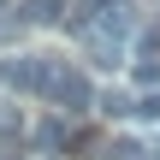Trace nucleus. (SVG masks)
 Segmentation results:
<instances>
[{
	"label": "nucleus",
	"instance_id": "f257e3e1",
	"mask_svg": "<svg viewBox=\"0 0 160 160\" xmlns=\"http://www.w3.org/2000/svg\"><path fill=\"white\" fill-rule=\"evenodd\" d=\"M137 83H160V30H137Z\"/></svg>",
	"mask_w": 160,
	"mask_h": 160
},
{
	"label": "nucleus",
	"instance_id": "f03ea898",
	"mask_svg": "<svg viewBox=\"0 0 160 160\" xmlns=\"http://www.w3.org/2000/svg\"><path fill=\"white\" fill-rule=\"evenodd\" d=\"M83 48H89V65H119L125 59V42H113V36H101V30H83Z\"/></svg>",
	"mask_w": 160,
	"mask_h": 160
},
{
	"label": "nucleus",
	"instance_id": "7ed1b4c3",
	"mask_svg": "<svg viewBox=\"0 0 160 160\" xmlns=\"http://www.w3.org/2000/svg\"><path fill=\"white\" fill-rule=\"evenodd\" d=\"M0 83H6V89H36V53L0 59Z\"/></svg>",
	"mask_w": 160,
	"mask_h": 160
},
{
	"label": "nucleus",
	"instance_id": "20e7f679",
	"mask_svg": "<svg viewBox=\"0 0 160 160\" xmlns=\"http://www.w3.org/2000/svg\"><path fill=\"white\" fill-rule=\"evenodd\" d=\"M59 12H65V0H24L18 6L24 24H59Z\"/></svg>",
	"mask_w": 160,
	"mask_h": 160
},
{
	"label": "nucleus",
	"instance_id": "39448f33",
	"mask_svg": "<svg viewBox=\"0 0 160 160\" xmlns=\"http://www.w3.org/2000/svg\"><path fill=\"white\" fill-rule=\"evenodd\" d=\"M131 119H142V125H160V89H148V95H137V101H131Z\"/></svg>",
	"mask_w": 160,
	"mask_h": 160
},
{
	"label": "nucleus",
	"instance_id": "423d86ee",
	"mask_svg": "<svg viewBox=\"0 0 160 160\" xmlns=\"http://www.w3.org/2000/svg\"><path fill=\"white\" fill-rule=\"evenodd\" d=\"M59 142H65V125L59 119H42L36 125V148H59Z\"/></svg>",
	"mask_w": 160,
	"mask_h": 160
},
{
	"label": "nucleus",
	"instance_id": "0eeeda50",
	"mask_svg": "<svg viewBox=\"0 0 160 160\" xmlns=\"http://www.w3.org/2000/svg\"><path fill=\"white\" fill-rule=\"evenodd\" d=\"M95 160H142V148H137L131 137H119V142H107V148H101Z\"/></svg>",
	"mask_w": 160,
	"mask_h": 160
},
{
	"label": "nucleus",
	"instance_id": "6e6552de",
	"mask_svg": "<svg viewBox=\"0 0 160 160\" xmlns=\"http://www.w3.org/2000/svg\"><path fill=\"white\" fill-rule=\"evenodd\" d=\"M101 113H113V119H131V95H125V89H107V95H101Z\"/></svg>",
	"mask_w": 160,
	"mask_h": 160
},
{
	"label": "nucleus",
	"instance_id": "1a4fd4ad",
	"mask_svg": "<svg viewBox=\"0 0 160 160\" xmlns=\"http://www.w3.org/2000/svg\"><path fill=\"white\" fill-rule=\"evenodd\" d=\"M107 6H119V0H77V30H89V24H95Z\"/></svg>",
	"mask_w": 160,
	"mask_h": 160
},
{
	"label": "nucleus",
	"instance_id": "9d476101",
	"mask_svg": "<svg viewBox=\"0 0 160 160\" xmlns=\"http://www.w3.org/2000/svg\"><path fill=\"white\" fill-rule=\"evenodd\" d=\"M0 160H6V154H0Z\"/></svg>",
	"mask_w": 160,
	"mask_h": 160
}]
</instances>
